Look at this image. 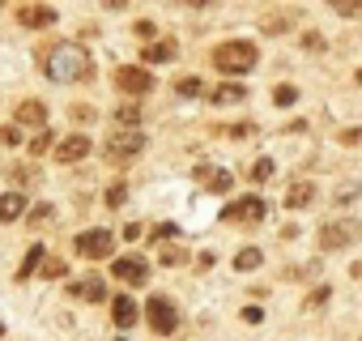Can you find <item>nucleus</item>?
<instances>
[{"instance_id":"f257e3e1","label":"nucleus","mask_w":362,"mask_h":341,"mask_svg":"<svg viewBox=\"0 0 362 341\" xmlns=\"http://www.w3.org/2000/svg\"><path fill=\"white\" fill-rule=\"evenodd\" d=\"M39 69H43L52 81H60V86H69V81H90V77H94L90 52H86L81 43H69V39L47 43V47L39 52Z\"/></svg>"},{"instance_id":"f03ea898","label":"nucleus","mask_w":362,"mask_h":341,"mask_svg":"<svg viewBox=\"0 0 362 341\" xmlns=\"http://www.w3.org/2000/svg\"><path fill=\"white\" fill-rule=\"evenodd\" d=\"M256 60H260V52H256V43H247V39L218 43V47H214V56H209V64H214L222 77H243V73H252V69H256Z\"/></svg>"},{"instance_id":"7ed1b4c3","label":"nucleus","mask_w":362,"mask_h":341,"mask_svg":"<svg viewBox=\"0 0 362 341\" xmlns=\"http://www.w3.org/2000/svg\"><path fill=\"white\" fill-rule=\"evenodd\" d=\"M145 324H149L153 333L170 337V333H175V324H179V311H175V303H170L166 294H149V303H145Z\"/></svg>"},{"instance_id":"20e7f679","label":"nucleus","mask_w":362,"mask_h":341,"mask_svg":"<svg viewBox=\"0 0 362 341\" xmlns=\"http://www.w3.org/2000/svg\"><path fill=\"white\" fill-rule=\"evenodd\" d=\"M141 149H145V132H136V128H128V132H111L107 145H103V154H107L111 162H128V158H136Z\"/></svg>"},{"instance_id":"39448f33","label":"nucleus","mask_w":362,"mask_h":341,"mask_svg":"<svg viewBox=\"0 0 362 341\" xmlns=\"http://www.w3.org/2000/svg\"><path fill=\"white\" fill-rule=\"evenodd\" d=\"M115 86H119L128 98H141V94L153 90V73H149V69H136V64H124V69H115Z\"/></svg>"},{"instance_id":"423d86ee","label":"nucleus","mask_w":362,"mask_h":341,"mask_svg":"<svg viewBox=\"0 0 362 341\" xmlns=\"http://www.w3.org/2000/svg\"><path fill=\"white\" fill-rule=\"evenodd\" d=\"M111 248H115L111 231H86V235H77V256H86V260H107Z\"/></svg>"},{"instance_id":"0eeeda50","label":"nucleus","mask_w":362,"mask_h":341,"mask_svg":"<svg viewBox=\"0 0 362 341\" xmlns=\"http://www.w3.org/2000/svg\"><path fill=\"white\" fill-rule=\"evenodd\" d=\"M358 222H328L324 231H320V248L324 252H337V248H345V243H354L358 239Z\"/></svg>"},{"instance_id":"6e6552de","label":"nucleus","mask_w":362,"mask_h":341,"mask_svg":"<svg viewBox=\"0 0 362 341\" xmlns=\"http://www.w3.org/2000/svg\"><path fill=\"white\" fill-rule=\"evenodd\" d=\"M222 218H226V222H247V226H256V222L264 218V201H260V197H243V201H230Z\"/></svg>"},{"instance_id":"1a4fd4ad","label":"nucleus","mask_w":362,"mask_h":341,"mask_svg":"<svg viewBox=\"0 0 362 341\" xmlns=\"http://www.w3.org/2000/svg\"><path fill=\"white\" fill-rule=\"evenodd\" d=\"M111 273H115L124 286H145V282H149V265H145L141 256H119Z\"/></svg>"},{"instance_id":"9d476101","label":"nucleus","mask_w":362,"mask_h":341,"mask_svg":"<svg viewBox=\"0 0 362 341\" xmlns=\"http://www.w3.org/2000/svg\"><path fill=\"white\" fill-rule=\"evenodd\" d=\"M18 22L39 30V26H52L56 22V5H18Z\"/></svg>"},{"instance_id":"9b49d317","label":"nucleus","mask_w":362,"mask_h":341,"mask_svg":"<svg viewBox=\"0 0 362 341\" xmlns=\"http://www.w3.org/2000/svg\"><path fill=\"white\" fill-rule=\"evenodd\" d=\"M86 154H90V137L86 132H73V137H64L56 145V162H81Z\"/></svg>"},{"instance_id":"f8f14e48","label":"nucleus","mask_w":362,"mask_h":341,"mask_svg":"<svg viewBox=\"0 0 362 341\" xmlns=\"http://www.w3.org/2000/svg\"><path fill=\"white\" fill-rule=\"evenodd\" d=\"M111 320H115V328H132V324L141 320V307H136L128 294H115V299H111Z\"/></svg>"},{"instance_id":"ddd939ff","label":"nucleus","mask_w":362,"mask_h":341,"mask_svg":"<svg viewBox=\"0 0 362 341\" xmlns=\"http://www.w3.org/2000/svg\"><path fill=\"white\" fill-rule=\"evenodd\" d=\"M311 201H315V184H311V180H298V184L286 188V201H281V205H286V209H307Z\"/></svg>"},{"instance_id":"4468645a","label":"nucleus","mask_w":362,"mask_h":341,"mask_svg":"<svg viewBox=\"0 0 362 341\" xmlns=\"http://www.w3.org/2000/svg\"><path fill=\"white\" fill-rule=\"evenodd\" d=\"M64 290H69V299H90V303H107V286H103L98 277H90V282H69Z\"/></svg>"},{"instance_id":"2eb2a0df","label":"nucleus","mask_w":362,"mask_h":341,"mask_svg":"<svg viewBox=\"0 0 362 341\" xmlns=\"http://www.w3.org/2000/svg\"><path fill=\"white\" fill-rule=\"evenodd\" d=\"M290 22H294V9H277V13H264V18H260V30H264V35H286Z\"/></svg>"},{"instance_id":"dca6fc26","label":"nucleus","mask_w":362,"mask_h":341,"mask_svg":"<svg viewBox=\"0 0 362 341\" xmlns=\"http://www.w3.org/2000/svg\"><path fill=\"white\" fill-rule=\"evenodd\" d=\"M166 60H175V39H162V43H149V47L141 52V64H166Z\"/></svg>"},{"instance_id":"f3484780","label":"nucleus","mask_w":362,"mask_h":341,"mask_svg":"<svg viewBox=\"0 0 362 341\" xmlns=\"http://www.w3.org/2000/svg\"><path fill=\"white\" fill-rule=\"evenodd\" d=\"M26 214V197L22 192H5L0 197V222H18Z\"/></svg>"},{"instance_id":"a211bd4d","label":"nucleus","mask_w":362,"mask_h":341,"mask_svg":"<svg viewBox=\"0 0 362 341\" xmlns=\"http://www.w3.org/2000/svg\"><path fill=\"white\" fill-rule=\"evenodd\" d=\"M18 120H22V124H39V128H43V124H47V107H43V103H35V98H22V103H18Z\"/></svg>"},{"instance_id":"6ab92c4d","label":"nucleus","mask_w":362,"mask_h":341,"mask_svg":"<svg viewBox=\"0 0 362 341\" xmlns=\"http://www.w3.org/2000/svg\"><path fill=\"white\" fill-rule=\"evenodd\" d=\"M239 98H247V90H243V86H235V81H226V86L209 90V103H218V107H230V103H239Z\"/></svg>"},{"instance_id":"aec40b11","label":"nucleus","mask_w":362,"mask_h":341,"mask_svg":"<svg viewBox=\"0 0 362 341\" xmlns=\"http://www.w3.org/2000/svg\"><path fill=\"white\" fill-rule=\"evenodd\" d=\"M260 260H264V256H260V248H239V252H235V269H239V273L260 269Z\"/></svg>"},{"instance_id":"412c9836","label":"nucleus","mask_w":362,"mask_h":341,"mask_svg":"<svg viewBox=\"0 0 362 341\" xmlns=\"http://www.w3.org/2000/svg\"><path fill=\"white\" fill-rule=\"evenodd\" d=\"M273 170H277V162H273V158H256V162H252V170H247V180H252V184H264V180H273Z\"/></svg>"},{"instance_id":"4be33fe9","label":"nucleus","mask_w":362,"mask_h":341,"mask_svg":"<svg viewBox=\"0 0 362 341\" xmlns=\"http://www.w3.org/2000/svg\"><path fill=\"white\" fill-rule=\"evenodd\" d=\"M209 192H218V197H226L230 188H235V175H230V170H209Z\"/></svg>"},{"instance_id":"5701e85b","label":"nucleus","mask_w":362,"mask_h":341,"mask_svg":"<svg viewBox=\"0 0 362 341\" xmlns=\"http://www.w3.org/2000/svg\"><path fill=\"white\" fill-rule=\"evenodd\" d=\"M43 260H47V256H43V248L35 243V248L26 252V260H22V269H18V282H26V277H30V273H35V269H39Z\"/></svg>"},{"instance_id":"b1692460","label":"nucleus","mask_w":362,"mask_h":341,"mask_svg":"<svg viewBox=\"0 0 362 341\" xmlns=\"http://www.w3.org/2000/svg\"><path fill=\"white\" fill-rule=\"evenodd\" d=\"M103 201H107V209H119V205L128 201V184H124V180H115V184L107 188V197H103Z\"/></svg>"},{"instance_id":"393cba45","label":"nucleus","mask_w":362,"mask_h":341,"mask_svg":"<svg viewBox=\"0 0 362 341\" xmlns=\"http://www.w3.org/2000/svg\"><path fill=\"white\" fill-rule=\"evenodd\" d=\"M201 90H205L201 77H179V81H175V94H179V98H197Z\"/></svg>"},{"instance_id":"a878e982","label":"nucleus","mask_w":362,"mask_h":341,"mask_svg":"<svg viewBox=\"0 0 362 341\" xmlns=\"http://www.w3.org/2000/svg\"><path fill=\"white\" fill-rule=\"evenodd\" d=\"M273 103L277 107H294L298 103V90L294 86H273Z\"/></svg>"},{"instance_id":"bb28decb","label":"nucleus","mask_w":362,"mask_h":341,"mask_svg":"<svg viewBox=\"0 0 362 341\" xmlns=\"http://www.w3.org/2000/svg\"><path fill=\"white\" fill-rule=\"evenodd\" d=\"M158 260H162L166 269H175V265H184V260H188V252L175 243V248H162V256H158Z\"/></svg>"},{"instance_id":"cd10ccee","label":"nucleus","mask_w":362,"mask_h":341,"mask_svg":"<svg viewBox=\"0 0 362 341\" xmlns=\"http://www.w3.org/2000/svg\"><path fill=\"white\" fill-rule=\"evenodd\" d=\"M115 120H119V124H136V120H141V103H124V107L115 111Z\"/></svg>"},{"instance_id":"c85d7f7f","label":"nucleus","mask_w":362,"mask_h":341,"mask_svg":"<svg viewBox=\"0 0 362 341\" xmlns=\"http://www.w3.org/2000/svg\"><path fill=\"white\" fill-rule=\"evenodd\" d=\"M47 149H52V132H47V128H43V132H39V137H30V154H35V158H39V154H47Z\"/></svg>"},{"instance_id":"c756f323","label":"nucleus","mask_w":362,"mask_h":341,"mask_svg":"<svg viewBox=\"0 0 362 341\" xmlns=\"http://www.w3.org/2000/svg\"><path fill=\"white\" fill-rule=\"evenodd\" d=\"M0 145H22V128L18 124H5V128H0Z\"/></svg>"},{"instance_id":"7c9ffc66","label":"nucleus","mask_w":362,"mask_h":341,"mask_svg":"<svg viewBox=\"0 0 362 341\" xmlns=\"http://www.w3.org/2000/svg\"><path fill=\"white\" fill-rule=\"evenodd\" d=\"M341 18H362V5H358V0H349V5H345V0H337V5H332Z\"/></svg>"},{"instance_id":"2f4dec72","label":"nucleus","mask_w":362,"mask_h":341,"mask_svg":"<svg viewBox=\"0 0 362 341\" xmlns=\"http://www.w3.org/2000/svg\"><path fill=\"white\" fill-rule=\"evenodd\" d=\"M13 180H18V184H35L39 170H35V166H13Z\"/></svg>"},{"instance_id":"473e14b6","label":"nucleus","mask_w":362,"mask_h":341,"mask_svg":"<svg viewBox=\"0 0 362 341\" xmlns=\"http://www.w3.org/2000/svg\"><path fill=\"white\" fill-rule=\"evenodd\" d=\"M132 30H136V39H145V43H149V39L158 35V26H153V22H136Z\"/></svg>"},{"instance_id":"72a5a7b5","label":"nucleus","mask_w":362,"mask_h":341,"mask_svg":"<svg viewBox=\"0 0 362 341\" xmlns=\"http://www.w3.org/2000/svg\"><path fill=\"white\" fill-rule=\"evenodd\" d=\"M256 132V124H230L226 128V137H252Z\"/></svg>"},{"instance_id":"f704fd0d","label":"nucleus","mask_w":362,"mask_h":341,"mask_svg":"<svg viewBox=\"0 0 362 341\" xmlns=\"http://www.w3.org/2000/svg\"><path fill=\"white\" fill-rule=\"evenodd\" d=\"M43 273L47 277H64V260H43Z\"/></svg>"},{"instance_id":"c9c22d12","label":"nucleus","mask_w":362,"mask_h":341,"mask_svg":"<svg viewBox=\"0 0 362 341\" xmlns=\"http://www.w3.org/2000/svg\"><path fill=\"white\" fill-rule=\"evenodd\" d=\"M358 141H362V128H345L341 132V145H358Z\"/></svg>"},{"instance_id":"e433bc0d","label":"nucleus","mask_w":362,"mask_h":341,"mask_svg":"<svg viewBox=\"0 0 362 341\" xmlns=\"http://www.w3.org/2000/svg\"><path fill=\"white\" fill-rule=\"evenodd\" d=\"M52 218V205H39V209H30V222L39 226V222H47Z\"/></svg>"},{"instance_id":"4c0bfd02","label":"nucleus","mask_w":362,"mask_h":341,"mask_svg":"<svg viewBox=\"0 0 362 341\" xmlns=\"http://www.w3.org/2000/svg\"><path fill=\"white\" fill-rule=\"evenodd\" d=\"M175 235H179V231H175V226H170V222H162V226H158V231H153V235H149V239H175Z\"/></svg>"},{"instance_id":"58836bf2","label":"nucleus","mask_w":362,"mask_h":341,"mask_svg":"<svg viewBox=\"0 0 362 341\" xmlns=\"http://www.w3.org/2000/svg\"><path fill=\"white\" fill-rule=\"evenodd\" d=\"M303 47H307V52H320V47H324V39H320V35H303Z\"/></svg>"},{"instance_id":"ea45409f","label":"nucleus","mask_w":362,"mask_h":341,"mask_svg":"<svg viewBox=\"0 0 362 341\" xmlns=\"http://www.w3.org/2000/svg\"><path fill=\"white\" fill-rule=\"evenodd\" d=\"M354 192H358V188H354V184H341V188H337V201H341V205H345V201H354Z\"/></svg>"},{"instance_id":"a19ab883","label":"nucleus","mask_w":362,"mask_h":341,"mask_svg":"<svg viewBox=\"0 0 362 341\" xmlns=\"http://www.w3.org/2000/svg\"><path fill=\"white\" fill-rule=\"evenodd\" d=\"M243 320H247V324H260V320H264V311H260V307H243Z\"/></svg>"},{"instance_id":"79ce46f5","label":"nucleus","mask_w":362,"mask_h":341,"mask_svg":"<svg viewBox=\"0 0 362 341\" xmlns=\"http://www.w3.org/2000/svg\"><path fill=\"white\" fill-rule=\"evenodd\" d=\"M324 299H328V286H320V290H315V294H307V303H311V307H320V303H324Z\"/></svg>"},{"instance_id":"37998d69","label":"nucleus","mask_w":362,"mask_h":341,"mask_svg":"<svg viewBox=\"0 0 362 341\" xmlns=\"http://www.w3.org/2000/svg\"><path fill=\"white\" fill-rule=\"evenodd\" d=\"M124 239H141V222H128L124 226Z\"/></svg>"},{"instance_id":"c03bdc74","label":"nucleus","mask_w":362,"mask_h":341,"mask_svg":"<svg viewBox=\"0 0 362 341\" xmlns=\"http://www.w3.org/2000/svg\"><path fill=\"white\" fill-rule=\"evenodd\" d=\"M349 273H354V277H362V260H354V265H349Z\"/></svg>"},{"instance_id":"a18cd8bd","label":"nucleus","mask_w":362,"mask_h":341,"mask_svg":"<svg viewBox=\"0 0 362 341\" xmlns=\"http://www.w3.org/2000/svg\"><path fill=\"white\" fill-rule=\"evenodd\" d=\"M354 81H358V86H362V69H358V73H354Z\"/></svg>"}]
</instances>
